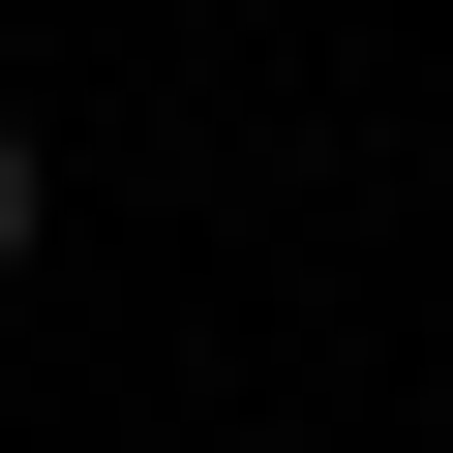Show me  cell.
<instances>
[{"mask_svg":"<svg viewBox=\"0 0 453 453\" xmlns=\"http://www.w3.org/2000/svg\"><path fill=\"white\" fill-rule=\"evenodd\" d=\"M31 211H61V181H31V121H0V273H31Z\"/></svg>","mask_w":453,"mask_h":453,"instance_id":"obj_1","label":"cell"}]
</instances>
